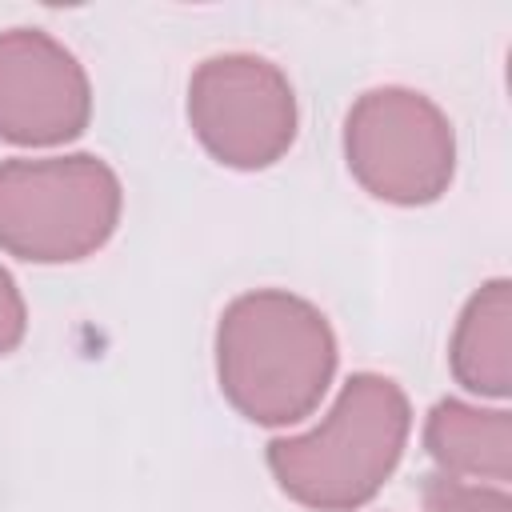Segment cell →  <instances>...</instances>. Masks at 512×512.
Masks as SVG:
<instances>
[{"label":"cell","instance_id":"cell-8","mask_svg":"<svg viewBox=\"0 0 512 512\" xmlns=\"http://www.w3.org/2000/svg\"><path fill=\"white\" fill-rule=\"evenodd\" d=\"M424 448L448 476L504 484L512 472V420L504 408L488 412L464 400H440L424 420Z\"/></svg>","mask_w":512,"mask_h":512},{"label":"cell","instance_id":"cell-2","mask_svg":"<svg viewBox=\"0 0 512 512\" xmlns=\"http://www.w3.org/2000/svg\"><path fill=\"white\" fill-rule=\"evenodd\" d=\"M412 428L396 380L356 372L320 428L268 444V468L284 496L312 512H356L396 472Z\"/></svg>","mask_w":512,"mask_h":512},{"label":"cell","instance_id":"cell-6","mask_svg":"<svg viewBox=\"0 0 512 512\" xmlns=\"http://www.w3.org/2000/svg\"><path fill=\"white\" fill-rule=\"evenodd\" d=\"M92 120V84L80 60L40 28L0 32V140L52 148Z\"/></svg>","mask_w":512,"mask_h":512},{"label":"cell","instance_id":"cell-9","mask_svg":"<svg viewBox=\"0 0 512 512\" xmlns=\"http://www.w3.org/2000/svg\"><path fill=\"white\" fill-rule=\"evenodd\" d=\"M420 496H424V512H512V500L504 488L464 484L460 476H448V472L428 476Z\"/></svg>","mask_w":512,"mask_h":512},{"label":"cell","instance_id":"cell-4","mask_svg":"<svg viewBox=\"0 0 512 512\" xmlns=\"http://www.w3.org/2000/svg\"><path fill=\"white\" fill-rule=\"evenodd\" d=\"M344 160L364 192L388 204H432L456 172L448 116L412 88H372L344 116Z\"/></svg>","mask_w":512,"mask_h":512},{"label":"cell","instance_id":"cell-5","mask_svg":"<svg viewBox=\"0 0 512 512\" xmlns=\"http://www.w3.org/2000/svg\"><path fill=\"white\" fill-rule=\"evenodd\" d=\"M188 124L208 156L228 168L256 172L292 148L296 92L264 56H208L188 80Z\"/></svg>","mask_w":512,"mask_h":512},{"label":"cell","instance_id":"cell-3","mask_svg":"<svg viewBox=\"0 0 512 512\" xmlns=\"http://www.w3.org/2000/svg\"><path fill=\"white\" fill-rule=\"evenodd\" d=\"M120 180L88 152L0 164V248L28 264H72L120 224Z\"/></svg>","mask_w":512,"mask_h":512},{"label":"cell","instance_id":"cell-1","mask_svg":"<svg viewBox=\"0 0 512 512\" xmlns=\"http://www.w3.org/2000/svg\"><path fill=\"white\" fill-rule=\"evenodd\" d=\"M336 376V336L316 304L284 288L236 296L216 324V380L252 424L312 416Z\"/></svg>","mask_w":512,"mask_h":512},{"label":"cell","instance_id":"cell-10","mask_svg":"<svg viewBox=\"0 0 512 512\" xmlns=\"http://www.w3.org/2000/svg\"><path fill=\"white\" fill-rule=\"evenodd\" d=\"M24 328H28L24 296H20L16 280H12V272L0 264V356H8L24 340Z\"/></svg>","mask_w":512,"mask_h":512},{"label":"cell","instance_id":"cell-7","mask_svg":"<svg viewBox=\"0 0 512 512\" xmlns=\"http://www.w3.org/2000/svg\"><path fill=\"white\" fill-rule=\"evenodd\" d=\"M512 284L488 280L460 312L448 364L456 384L476 396L504 400L512 392Z\"/></svg>","mask_w":512,"mask_h":512}]
</instances>
